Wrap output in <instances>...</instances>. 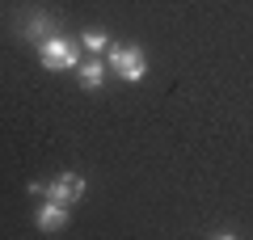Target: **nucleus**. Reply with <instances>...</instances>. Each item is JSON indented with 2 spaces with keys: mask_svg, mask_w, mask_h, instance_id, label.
I'll return each mask as SVG.
<instances>
[{
  "mask_svg": "<svg viewBox=\"0 0 253 240\" xmlns=\"http://www.w3.org/2000/svg\"><path fill=\"white\" fill-rule=\"evenodd\" d=\"M38 59H42V68H51V72L81 68V46L68 42V38H59V34H46L42 42H38Z\"/></svg>",
  "mask_w": 253,
  "mask_h": 240,
  "instance_id": "1",
  "label": "nucleus"
},
{
  "mask_svg": "<svg viewBox=\"0 0 253 240\" xmlns=\"http://www.w3.org/2000/svg\"><path fill=\"white\" fill-rule=\"evenodd\" d=\"M30 190L42 194V198H51V202L72 206V202H81V198H84V177H81V173H59L55 181H34Z\"/></svg>",
  "mask_w": 253,
  "mask_h": 240,
  "instance_id": "2",
  "label": "nucleus"
},
{
  "mask_svg": "<svg viewBox=\"0 0 253 240\" xmlns=\"http://www.w3.org/2000/svg\"><path fill=\"white\" fill-rule=\"evenodd\" d=\"M110 68H114L123 80L139 84V80H144V72H148V59H144V51H139V46H118V42H110Z\"/></svg>",
  "mask_w": 253,
  "mask_h": 240,
  "instance_id": "3",
  "label": "nucleus"
},
{
  "mask_svg": "<svg viewBox=\"0 0 253 240\" xmlns=\"http://www.w3.org/2000/svg\"><path fill=\"white\" fill-rule=\"evenodd\" d=\"M63 223H68V206L46 198L42 211H38V228H42V232H55V228H63Z\"/></svg>",
  "mask_w": 253,
  "mask_h": 240,
  "instance_id": "4",
  "label": "nucleus"
},
{
  "mask_svg": "<svg viewBox=\"0 0 253 240\" xmlns=\"http://www.w3.org/2000/svg\"><path fill=\"white\" fill-rule=\"evenodd\" d=\"M101 76H106V68H101L97 59L81 63V84H84V89H97V84H101Z\"/></svg>",
  "mask_w": 253,
  "mask_h": 240,
  "instance_id": "5",
  "label": "nucleus"
},
{
  "mask_svg": "<svg viewBox=\"0 0 253 240\" xmlns=\"http://www.w3.org/2000/svg\"><path fill=\"white\" fill-rule=\"evenodd\" d=\"M81 46H89V51H110V34H101V30H84Z\"/></svg>",
  "mask_w": 253,
  "mask_h": 240,
  "instance_id": "6",
  "label": "nucleus"
},
{
  "mask_svg": "<svg viewBox=\"0 0 253 240\" xmlns=\"http://www.w3.org/2000/svg\"><path fill=\"white\" fill-rule=\"evenodd\" d=\"M30 34L42 42V38L51 34V17H46V13H34V17H30Z\"/></svg>",
  "mask_w": 253,
  "mask_h": 240,
  "instance_id": "7",
  "label": "nucleus"
}]
</instances>
